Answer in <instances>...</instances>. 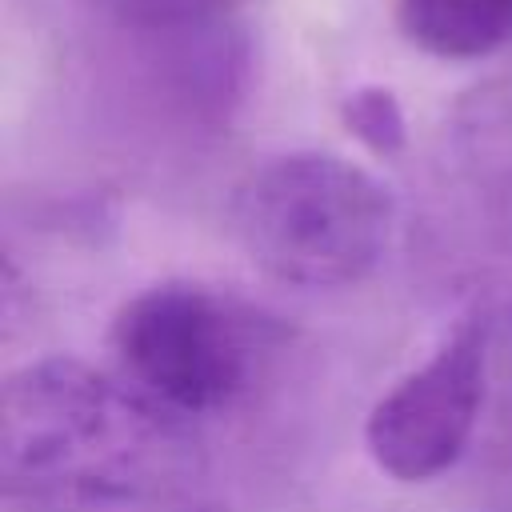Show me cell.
I'll return each mask as SVG.
<instances>
[{"mask_svg":"<svg viewBox=\"0 0 512 512\" xmlns=\"http://www.w3.org/2000/svg\"><path fill=\"white\" fill-rule=\"evenodd\" d=\"M400 32L440 60H476L512 36V0H392Z\"/></svg>","mask_w":512,"mask_h":512,"instance_id":"obj_5","label":"cell"},{"mask_svg":"<svg viewBox=\"0 0 512 512\" xmlns=\"http://www.w3.org/2000/svg\"><path fill=\"white\" fill-rule=\"evenodd\" d=\"M112 352L136 392L168 412L232 404L252 376V324L200 284H156L112 324Z\"/></svg>","mask_w":512,"mask_h":512,"instance_id":"obj_3","label":"cell"},{"mask_svg":"<svg viewBox=\"0 0 512 512\" xmlns=\"http://www.w3.org/2000/svg\"><path fill=\"white\" fill-rule=\"evenodd\" d=\"M132 28H180L224 12L232 0H92Z\"/></svg>","mask_w":512,"mask_h":512,"instance_id":"obj_7","label":"cell"},{"mask_svg":"<svg viewBox=\"0 0 512 512\" xmlns=\"http://www.w3.org/2000/svg\"><path fill=\"white\" fill-rule=\"evenodd\" d=\"M344 124L356 140H364L372 152L388 156L404 144V116L388 88H360L344 100Z\"/></svg>","mask_w":512,"mask_h":512,"instance_id":"obj_6","label":"cell"},{"mask_svg":"<svg viewBox=\"0 0 512 512\" xmlns=\"http://www.w3.org/2000/svg\"><path fill=\"white\" fill-rule=\"evenodd\" d=\"M172 412L72 360L16 372L0 400V472L8 500L104 508L188 480L192 452Z\"/></svg>","mask_w":512,"mask_h":512,"instance_id":"obj_1","label":"cell"},{"mask_svg":"<svg viewBox=\"0 0 512 512\" xmlns=\"http://www.w3.org/2000/svg\"><path fill=\"white\" fill-rule=\"evenodd\" d=\"M232 232L248 260L296 288L364 280L392 236L388 188L328 152H288L244 176Z\"/></svg>","mask_w":512,"mask_h":512,"instance_id":"obj_2","label":"cell"},{"mask_svg":"<svg viewBox=\"0 0 512 512\" xmlns=\"http://www.w3.org/2000/svg\"><path fill=\"white\" fill-rule=\"evenodd\" d=\"M484 360V324H460L428 364L396 380L376 400L364 424V444L380 472L420 484L460 460L484 404Z\"/></svg>","mask_w":512,"mask_h":512,"instance_id":"obj_4","label":"cell"}]
</instances>
